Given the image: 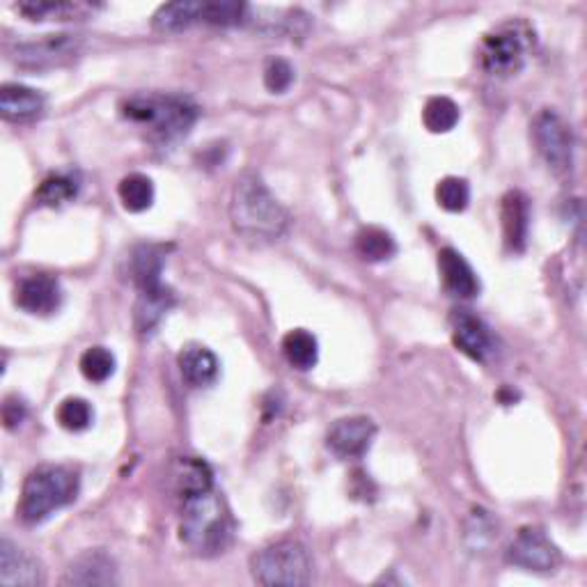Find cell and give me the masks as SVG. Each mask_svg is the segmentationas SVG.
<instances>
[{
	"label": "cell",
	"mask_w": 587,
	"mask_h": 587,
	"mask_svg": "<svg viewBox=\"0 0 587 587\" xmlns=\"http://www.w3.org/2000/svg\"><path fill=\"white\" fill-rule=\"evenodd\" d=\"M535 29L523 19H510L491 29L479 42L477 58L489 76L507 78L525 67V60L535 48Z\"/></svg>",
	"instance_id": "cell-5"
},
{
	"label": "cell",
	"mask_w": 587,
	"mask_h": 587,
	"mask_svg": "<svg viewBox=\"0 0 587 587\" xmlns=\"http://www.w3.org/2000/svg\"><path fill=\"white\" fill-rule=\"evenodd\" d=\"M14 301L29 314H53L63 303V287L53 276L35 274L16 285Z\"/></svg>",
	"instance_id": "cell-13"
},
{
	"label": "cell",
	"mask_w": 587,
	"mask_h": 587,
	"mask_svg": "<svg viewBox=\"0 0 587 587\" xmlns=\"http://www.w3.org/2000/svg\"><path fill=\"white\" fill-rule=\"evenodd\" d=\"M44 580H46L44 567L35 555L19 549L10 540L0 542V585L37 587L44 585Z\"/></svg>",
	"instance_id": "cell-12"
},
{
	"label": "cell",
	"mask_w": 587,
	"mask_h": 587,
	"mask_svg": "<svg viewBox=\"0 0 587 587\" xmlns=\"http://www.w3.org/2000/svg\"><path fill=\"white\" fill-rule=\"evenodd\" d=\"M377 436V424L367 416H346L333 422L326 445L337 459H361Z\"/></svg>",
	"instance_id": "cell-10"
},
{
	"label": "cell",
	"mask_w": 587,
	"mask_h": 587,
	"mask_svg": "<svg viewBox=\"0 0 587 587\" xmlns=\"http://www.w3.org/2000/svg\"><path fill=\"white\" fill-rule=\"evenodd\" d=\"M23 420H25V405L21 402V399L19 397L5 399V405H3V422H5L8 430H14V427H19Z\"/></svg>",
	"instance_id": "cell-33"
},
{
	"label": "cell",
	"mask_w": 587,
	"mask_h": 587,
	"mask_svg": "<svg viewBox=\"0 0 587 587\" xmlns=\"http://www.w3.org/2000/svg\"><path fill=\"white\" fill-rule=\"evenodd\" d=\"M439 274H441L443 287L452 294V297L475 299L479 294L477 274L473 272L468 259L455 248H443L439 253Z\"/></svg>",
	"instance_id": "cell-16"
},
{
	"label": "cell",
	"mask_w": 587,
	"mask_h": 587,
	"mask_svg": "<svg viewBox=\"0 0 587 587\" xmlns=\"http://www.w3.org/2000/svg\"><path fill=\"white\" fill-rule=\"evenodd\" d=\"M356 251L365 262H386L397 253V242L384 228H363L356 234Z\"/></svg>",
	"instance_id": "cell-27"
},
{
	"label": "cell",
	"mask_w": 587,
	"mask_h": 587,
	"mask_svg": "<svg viewBox=\"0 0 587 587\" xmlns=\"http://www.w3.org/2000/svg\"><path fill=\"white\" fill-rule=\"evenodd\" d=\"M21 16L29 21H69V19H84L92 8L86 3H48V0H29V3H19L14 8Z\"/></svg>",
	"instance_id": "cell-24"
},
{
	"label": "cell",
	"mask_w": 587,
	"mask_h": 587,
	"mask_svg": "<svg viewBox=\"0 0 587 587\" xmlns=\"http://www.w3.org/2000/svg\"><path fill=\"white\" fill-rule=\"evenodd\" d=\"M164 255L156 246H141L131 255V278L141 294H158L168 287L162 280Z\"/></svg>",
	"instance_id": "cell-19"
},
{
	"label": "cell",
	"mask_w": 587,
	"mask_h": 587,
	"mask_svg": "<svg viewBox=\"0 0 587 587\" xmlns=\"http://www.w3.org/2000/svg\"><path fill=\"white\" fill-rule=\"evenodd\" d=\"M175 303V294L170 289L158 294H141L136 303V329L141 335H152L162 319Z\"/></svg>",
	"instance_id": "cell-21"
},
{
	"label": "cell",
	"mask_w": 587,
	"mask_h": 587,
	"mask_svg": "<svg viewBox=\"0 0 587 587\" xmlns=\"http://www.w3.org/2000/svg\"><path fill=\"white\" fill-rule=\"evenodd\" d=\"M532 141L538 145L540 156L546 166L565 175L574 166V133L572 126L555 111H542L532 122Z\"/></svg>",
	"instance_id": "cell-7"
},
{
	"label": "cell",
	"mask_w": 587,
	"mask_h": 587,
	"mask_svg": "<svg viewBox=\"0 0 587 587\" xmlns=\"http://www.w3.org/2000/svg\"><path fill=\"white\" fill-rule=\"evenodd\" d=\"M452 342L475 363H487L496 354V337L491 329L470 310H455L450 317Z\"/></svg>",
	"instance_id": "cell-11"
},
{
	"label": "cell",
	"mask_w": 587,
	"mask_h": 587,
	"mask_svg": "<svg viewBox=\"0 0 587 587\" xmlns=\"http://www.w3.org/2000/svg\"><path fill=\"white\" fill-rule=\"evenodd\" d=\"M78 196V181L69 173H53L42 179L35 198L44 207H63Z\"/></svg>",
	"instance_id": "cell-26"
},
{
	"label": "cell",
	"mask_w": 587,
	"mask_h": 587,
	"mask_svg": "<svg viewBox=\"0 0 587 587\" xmlns=\"http://www.w3.org/2000/svg\"><path fill=\"white\" fill-rule=\"evenodd\" d=\"M175 485L181 498H189L193 494L213 489V473L207 462L198 457H184L175 470Z\"/></svg>",
	"instance_id": "cell-22"
},
{
	"label": "cell",
	"mask_w": 587,
	"mask_h": 587,
	"mask_svg": "<svg viewBox=\"0 0 587 587\" xmlns=\"http://www.w3.org/2000/svg\"><path fill=\"white\" fill-rule=\"evenodd\" d=\"M44 111L46 99L40 90L21 84H5L0 88V115H3V120L25 124L40 120Z\"/></svg>",
	"instance_id": "cell-14"
},
{
	"label": "cell",
	"mask_w": 587,
	"mask_h": 587,
	"mask_svg": "<svg viewBox=\"0 0 587 587\" xmlns=\"http://www.w3.org/2000/svg\"><path fill=\"white\" fill-rule=\"evenodd\" d=\"M56 418L60 422L63 430L67 432H84L92 424L95 411L92 405L84 397H67L58 405Z\"/></svg>",
	"instance_id": "cell-29"
},
{
	"label": "cell",
	"mask_w": 587,
	"mask_h": 587,
	"mask_svg": "<svg viewBox=\"0 0 587 587\" xmlns=\"http://www.w3.org/2000/svg\"><path fill=\"white\" fill-rule=\"evenodd\" d=\"M78 367H81L88 381L103 384L113 377L115 356L111 354V350H106V346H90V350L84 352L81 361H78Z\"/></svg>",
	"instance_id": "cell-30"
},
{
	"label": "cell",
	"mask_w": 587,
	"mask_h": 587,
	"mask_svg": "<svg viewBox=\"0 0 587 587\" xmlns=\"http://www.w3.org/2000/svg\"><path fill=\"white\" fill-rule=\"evenodd\" d=\"M505 246L512 253H523L530 234V200L521 191L505 193L500 204Z\"/></svg>",
	"instance_id": "cell-15"
},
{
	"label": "cell",
	"mask_w": 587,
	"mask_h": 587,
	"mask_svg": "<svg viewBox=\"0 0 587 587\" xmlns=\"http://www.w3.org/2000/svg\"><path fill=\"white\" fill-rule=\"evenodd\" d=\"M181 500V544L200 557L223 553L234 538V521L225 498L213 489H207Z\"/></svg>",
	"instance_id": "cell-2"
},
{
	"label": "cell",
	"mask_w": 587,
	"mask_h": 587,
	"mask_svg": "<svg viewBox=\"0 0 587 587\" xmlns=\"http://www.w3.org/2000/svg\"><path fill=\"white\" fill-rule=\"evenodd\" d=\"M115 560L106 551H88L78 555L63 576V585H115Z\"/></svg>",
	"instance_id": "cell-17"
},
{
	"label": "cell",
	"mask_w": 587,
	"mask_h": 587,
	"mask_svg": "<svg viewBox=\"0 0 587 587\" xmlns=\"http://www.w3.org/2000/svg\"><path fill=\"white\" fill-rule=\"evenodd\" d=\"M122 115L143 126L147 141L168 147L189 136L200 113L189 97L136 95L122 103Z\"/></svg>",
	"instance_id": "cell-3"
},
{
	"label": "cell",
	"mask_w": 587,
	"mask_h": 587,
	"mask_svg": "<svg viewBox=\"0 0 587 587\" xmlns=\"http://www.w3.org/2000/svg\"><path fill=\"white\" fill-rule=\"evenodd\" d=\"M462 118L459 106L450 97H430L422 109V124L432 133H447Z\"/></svg>",
	"instance_id": "cell-28"
},
{
	"label": "cell",
	"mask_w": 587,
	"mask_h": 587,
	"mask_svg": "<svg viewBox=\"0 0 587 587\" xmlns=\"http://www.w3.org/2000/svg\"><path fill=\"white\" fill-rule=\"evenodd\" d=\"M251 574L259 585L299 587L312 580V557L301 542L283 540L251 557Z\"/></svg>",
	"instance_id": "cell-6"
},
{
	"label": "cell",
	"mask_w": 587,
	"mask_h": 587,
	"mask_svg": "<svg viewBox=\"0 0 587 587\" xmlns=\"http://www.w3.org/2000/svg\"><path fill=\"white\" fill-rule=\"evenodd\" d=\"M84 40L78 35H44L31 42H19L12 51V60L19 67L44 69L67 65L81 56Z\"/></svg>",
	"instance_id": "cell-8"
},
{
	"label": "cell",
	"mask_w": 587,
	"mask_h": 587,
	"mask_svg": "<svg viewBox=\"0 0 587 587\" xmlns=\"http://www.w3.org/2000/svg\"><path fill=\"white\" fill-rule=\"evenodd\" d=\"M507 563L525 572L549 574L560 565V551L542 528L525 525L507 549Z\"/></svg>",
	"instance_id": "cell-9"
},
{
	"label": "cell",
	"mask_w": 587,
	"mask_h": 587,
	"mask_svg": "<svg viewBox=\"0 0 587 587\" xmlns=\"http://www.w3.org/2000/svg\"><path fill=\"white\" fill-rule=\"evenodd\" d=\"M436 202L441 209L459 213L470 202V186L464 177H443L436 184Z\"/></svg>",
	"instance_id": "cell-31"
},
{
	"label": "cell",
	"mask_w": 587,
	"mask_h": 587,
	"mask_svg": "<svg viewBox=\"0 0 587 587\" xmlns=\"http://www.w3.org/2000/svg\"><path fill=\"white\" fill-rule=\"evenodd\" d=\"M294 84V69L287 60L276 58L264 69V86L266 90H272L274 95H283L291 88Z\"/></svg>",
	"instance_id": "cell-32"
},
{
	"label": "cell",
	"mask_w": 587,
	"mask_h": 587,
	"mask_svg": "<svg viewBox=\"0 0 587 587\" xmlns=\"http://www.w3.org/2000/svg\"><path fill=\"white\" fill-rule=\"evenodd\" d=\"M196 23H202V3H191V0L162 5L152 19L154 31L158 33H181Z\"/></svg>",
	"instance_id": "cell-20"
},
{
	"label": "cell",
	"mask_w": 587,
	"mask_h": 587,
	"mask_svg": "<svg viewBox=\"0 0 587 587\" xmlns=\"http://www.w3.org/2000/svg\"><path fill=\"white\" fill-rule=\"evenodd\" d=\"M230 221L234 232L251 242H278L289 228V213L262 177L248 173L239 177L232 189Z\"/></svg>",
	"instance_id": "cell-1"
},
{
	"label": "cell",
	"mask_w": 587,
	"mask_h": 587,
	"mask_svg": "<svg viewBox=\"0 0 587 587\" xmlns=\"http://www.w3.org/2000/svg\"><path fill=\"white\" fill-rule=\"evenodd\" d=\"M283 354L291 367L312 369L319 361L317 337L306 329H294L283 337Z\"/></svg>",
	"instance_id": "cell-23"
},
{
	"label": "cell",
	"mask_w": 587,
	"mask_h": 587,
	"mask_svg": "<svg viewBox=\"0 0 587 587\" xmlns=\"http://www.w3.org/2000/svg\"><path fill=\"white\" fill-rule=\"evenodd\" d=\"M78 475L67 466H37L29 473L19 498V517L23 523L37 525L71 505L78 496Z\"/></svg>",
	"instance_id": "cell-4"
},
{
	"label": "cell",
	"mask_w": 587,
	"mask_h": 587,
	"mask_svg": "<svg viewBox=\"0 0 587 587\" xmlns=\"http://www.w3.org/2000/svg\"><path fill=\"white\" fill-rule=\"evenodd\" d=\"M118 196L126 211L131 213L147 211L154 204V196H156L154 181L143 173H131L120 181Z\"/></svg>",
	"instance_id": "cell-25"
},
{
	"label": "cell",
	"mask_w": 587,
	"mask_h": 587,
	"mask_svg": "<svg viewBox=\"0 0 587 587\" xmlns=\"http://www.w3.org/2000/svg\"><path fill=\"white\" fill-rule=\"evenodd\" d=\"M179 372L184 381L193 388H207L217 384L221 375V365L217 354L202 344H189L184 346L179 354Z\"/></svg>",
	"instance_id": "cell-18"
}]
</instances>
